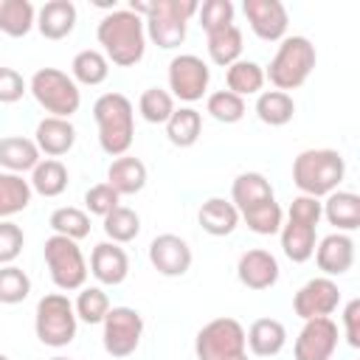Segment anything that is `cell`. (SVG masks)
Segmentation results:
<instances>
[{
    "label": "cell",
    "instance_id": "21",
    "mask_svg": "<svg viewBox=\"0 0 360 360\" xmlns=\"http://www.w3.org/2000/svg\"><path fill=\"white\" fill-rule=\"evenodd\" d=\"M321 217L338 228V233H349L360 228V197L354 191H332L326 202H321Z\"/></svg>",
    "mask_w": 360,
    "mask_h": 360
},
{
    "label": "cell",
    "instance_id": "15",
    "mask_svg": "<svg viewBox=\"0 0 360 360\" xmlns=\"http://www.w3.org/2000/svg\"><path fill=\"white\" fill-rule=\"evenodd\" d=\"M191 259L194 256L188 242L177 233H160L149 242V262L160 276H169V278L186 276L191 267Z\"/></svg>",
    "mask_w": 360,
    "mask_h": 360
},
{
    "label": "cell",
    "instance_id": "36",
    "mask_svg": "<svg viewBox=\"0 0 360 360\" xmlns=\"http://www.w3.org/2000/svg\"><path fill=\"white\" fill-rule=\"evenodd\" d=\"M239 217H242V219H245V225H248L253 233H259V236L278 233V231H281V225H284V211H281V205H278L276 200L259 202V205H253V208L242 211Z\"/></svg>",
    "mask_w": 360,
    "mask_h": 360
},
{
    "label": "cell",
    "instance_id": "30",
    "mask_svg": "<svg viewBox=\"0 0 360 360\" xmlns=\"http://www.w3.org/2000/svg\"><path fill=\"white\" fill-rule=\"evenodd\" d=\"M37 25V8L31 0H0V31L11 39L25 37Z\"/></svg>",
    "mask_w": 360,
    "mask_h": 360
},
{
    "label": "cell",
    "instance_id": "5",
    "mask_svg": "<svg viewBox=\"0 0 360 360\" xmlns=\"http://www.w3.org/2000/svg\"><path fill=\"white\" fill-rule=\"evenodd\" d=\"M315 62H318V53L307 37H298V34L284 37L276 56L270 59V65L264 70V79H270V84L281 93L298 90L315 70Z\"/></svg>",
    "mask_w": 360,
    "mask_h": 360
},
{
    "label": "cell",
    "instance_id": "43",
    "mask_svg": "<svg viewBox=\"0 0 360 360\" xmlns=\"http://www.w3.org/2000/svg\"><path fill=\"white\" fill-rule=\"evenodd\" d=\"M233 3L231 0H205L200 8H197V17H200V25L205 34H214L225 25H233Z\"/></svg>",
    "mask_w": 360,
    "mask_h": 360
},
{
    "label": "cell",
    "instance_id": "27",
    "mask_svg": "<svg viewBox=\"0 0 360 360\" xmlns=\"http://www.w3.org/2000/svg\"><path fill=\"white\" fill-rule=\"evenodd\" d=\"M278 233H281V250H284V256L290 262L304 264V262L312 259L315 245H318V236H315V228L312 225H301V222L287 219Z\"/></svg>",
    "mask_w": 360,
    "mask_h": 360
},
{
    "label": "cell",
    "instance_id": "40",
    "mask_svg": "<svg viewBox=\"0 0 360 360\" xmlns=\"http://www.w3.org/2000/svg\"><path fill=\"white\" fill-rule=\"evenodd\" d=\"M73 312H76L79 321H84L90 326L101 323L107 318V312H110V298H107V292L101 287H82V292H79V298L73 304Z\"/></svg>",
    "mask_w": 360,
    "mask_h": 360
},
{
    "label": "cell",
    "instance_id": "10",
    "mask_svg": "<svg viewBox=\"0 0 360 360\" xmlns=\"http://www.w3.org/2000/svg\"><path fill=\"white\" fill-rule=\"evenodd\" d=\"M101 326V343L110 357H129L143 338V318L132 307H110Z\"/></svg>",
    "mask_w": 360,
    "mask_h": 360
},
{
    "label": "cell",
    "instance_id": "49",
    "mask_svg": "<svg viewBox=\"0 0 360 360\" xmlns=\"http://www.w3.org/2000/svg\"><path fill=\"white\" fill-rule=\"evenodd\" d=\"M228 360H248V354H233V357H228Z\"/></svg>",
    "mask_w": 360,
    "mask_h": 360
},
{
    "label": "cell",
    "instance_id": "32",
    "mask_svg": "<svg viewBox=\"0 0 360 360\" xmlns=\"http://www.w3.org/2000/svg\"><path fill=\"white\" fill-rule=\"evenodd\" d=\"M208 37V56L214 65L219 68H231L233 62L242 59V31L239 25H225L214 34H205Z\"/></svg>",
    "mask_w": 360,
    "mask_h": 360
},
{
    "label": "cell",
    "instance_id": "6",
    "mask_svg": "<svg viewBox=\"0 0 360 360\" xmlns=\"http://www.w3.org/2000/svg\"><path fill=\"white\" fill-rule=\"evenodd\" d=\"M31 96L37 98V104L53 115V118H70L73 112H79L82 104V90L79 84L59 68H39L31 82H28Z\"/></svg>",
    "mask_w": 360,
    "mask_h": 360
},
{
    "label": "cell",
    "instance_id": "28",
    "mask_svg": "<svg viewBox=\"0 0 360 360\" xmlns=\"http://www.w3.org/2000/svg\"><path fill=\"white\" fill-rule=\"evenodd\" d=\"M31 183L22 174L0 172V219H8L31 205Z\"/></svg>",
    "mask_w": 360,
    "mask_h": 360
},
{
    "label": "cell",
    "instance_id": "18",
    "mask_svg": "<svg viewBox=\"0 0 360 360\" xmlns=\"http://www.w3.org/2000/svg\"><path fill=\"white\" fill-rule=\"evenodd\" d=\"M90 273L98 284L115 287L129 276V256L115 242H98L90 253Z\"/></svg>",
    "mask_w": 360,
    "mask_h": 360
},
{
    "label": "cell",
    "instance_id": "45",
    "mask_svg": "<svg viewBox=\"0 0 360 360\" xmlns=\"http://www.w3.org/2000/svg\"><path fill=\"white\" fill-rule=\"evenodd\" d=\"M25 233L17 222L0 219V264H14V259L22 253Z\"/></svg>",
    "mask_w": 360,
    "mask_h": 360
},
{
    "label": "cell",
    "instance_id": "31",
    "mask_svg": "<svg viewBox=\"0 0 360 360\" xmlns=\"http://www.w3.org/2000/svg\"><path fill=\"white\" fill-rule=\"evenodd\" d=\"M225 82H228V90H231V93H236L239 98H245V96H259L267 79H264V68H262L259 62H253V59H239V62H233V65L228 68Z\"/></svg>",
    "mask_w": 360,
    "mask_h": 360
},
{
    "label": "cell",
    "instance_id": "3",
    "mask_svg": "<svg viewBox=\"0 0 360 360\" xmlns=\"http://www.w3.org/2000/svg\"><path fill=\"white\" fill-rule=\"evenodd\" d=\"M93 118L98 127V146L110 158L129 152L135 141V110L124 93H104L93 104Z\"/></svg>",
    "mask_w": 360,
    "mask_h": 360
},
{
    "label": "cell",
    "instance_id": "22",
    "mask_svg": "<svg viewBox=\"0 0 360 360\" xmlns=\"http://www.w3.org/2000/svg\"><path fill=\"white\" fill-rule=\"evenodd\" d=\"M284 343H287V329L276 318H256L245 332V346L256 357H273L284 349Z\"/></svg>",
    "mask_w": 360,
    "mask_h": 360
},
{
    "label": "cell",
    "instance_id": "47",
    "mask_svg": "<svg viewBox=\"0 0 360 360\" xmlns=\"http://www.w3.org/2000/svg\"><path fill=\"white\" fill-rule=\"evenodd\" d=\"M28 93L25 79L14 68H0V104H14Z\"/></svg>",
    "mask_w": 360,
    "mask_h": 360
},
{
    "label": "cell",
    "instance_id": "4",
    "mask_svg": "<svg viewBox=\"0 0 360 360\" xmlns=\"http://www.w3.org/2000/svg\"><path fill=\"white\" fill-rule=\"evenodd\" d=\"M346 177V160L338 149H304L292 160V183L307 197H326L338 191Z\"/></svg>",
    "mask_w": 360,
    "mask_h": 360
},
{
    "label": "cell",
    "instance_id": "14",
    "mask_svg": "<svg viewBox=\"0 0 360 360\" xmlns=\"http://www.w3.org/2000/svg\"><path fill=\"white\" fill-rule=\"evenodd\" d=\"M338 349V323L332 318H312L304 321L295 338V360H332Z\"/></svg>",
    "mask_w": 360,
    "mask_h": 360
},
{
    "label": "cell",
    "instance_id": "12",
    "mask_svg": "<svg viewBox=\"0 0 360 360\" xmlns=\"http://www.w3.org/2000/svg\"><path fill=\"white\" fill-rule=\"evenodd\" d=\"M340 304V290L329 276H318L309 278L292 298V309L301 321H312V318H329Z\"/></svg>",
    "mask_w": 360,
    "mask_h": 360
},
{
    "label": "cell",
    "instance_id": "9",
    "mask_svg": "<svg viewBox=\"0 0 360 360\" xmlns=\"http://www.w3.org/2000/svg\"><path fill=\"white\" fill-rule=\"evenodd\" d=\"M245 326L236 318H214L194 338L197 360H228L245 354Z\"/></svg>",
    "mask_w": 360,
    "mask_h": 360
},
{
    "label": "cell",
    "instance_id": "42",
    "mask_svg": "<svg viewBox=\"0 0 360 360\" xmlns=\"http://www.w3.org/2000/svg\"><path fill=\"white\" fill-rule=\"evenodd\" d=\"M31 292V278L17 264H0V304H22Z\"/></svg>",
    "mask_w": 360,
    "mask_h": 360
},
{
    "label": "cell",
    "instance_id": "19",
    "mask_svg": "<svg viewBox=\"0 0 360 360\" xmlns=\"http://www.w3.org/2000/svg\"><path fill=\"white\" fill-rule=\"evenodd\" d=\"M34 143L39 149V155H48V158H62L73 149L76 143V127L70 124V118H53V115H45L39 124H37V132H34Z\"/></svg>",
    "mask_w": 360,
    "mask_h": 360
},
{
    "label": "cell",
    "instance_id": "38",
    "mask_svg": "<svg viewBox=\"0 0 360 360\" xmlns=\"http://www.w3.org/2000/svg\"><path fill=\"white\" fill-rule=\"evenodd\" d=\"M104 233H107V239L110 242H115V245H127V242H132L138 233H141V217L132 211V208H127V205H118V208H112L107 217H104Z\"/></svg>",
    "mask_w": 360,
    "mask_h": 360
},
{
    "label": "cell",
    "instance_id": "39",
    "mask_svg": "<svg viewBox=\"0 0 360 360\" xmlns=\"http://www.w3.org/2000/svg\"><path fill=\"white\" fill-rule=\"evenodd\" d=\"M138 112L149 124H166L172 118V112H174V98L163 87H146L141 93V98H138Z\"/></svg>",
    "mask_w": 360,
    "mask_h": 360
},
{
    "label": "cell",
    "instance_id": "50",
    "mask_svg": "<svg viewBox=\"0 0 360 360\" xmlns=\"http://www.w3.org/2000/svg\"><path fill=\"white\" fill-rule=\"evenodd\" d=\"M51 360H70V357H65V354H56V357H51Z\"/></svg>",
    "mask_w": 360,
    "mask_h": 360
},
{
    "label": "cell",
    "instance_id": "37",
    "mask_svg": "<svg viewBox=\"0 0 360 360\" xmlns=\"http://www.w3.org/2000/svg\"><path fill=\"white\" fill-rule=\"evenodd\" d=\"M48 225L53 228V233L68 236V239H73V242L90 236V214L82 211V208H73V205H62V208H56V211L51 214Z\"/></svg>",
    "mask_w": 360,
    "mask_h": 360
},
{
    "label": "cell",
    "instance_id": "7",
    "mask_svg": "<svg viewBox=\"0 0 360 360\" xmlns=\"http://www.w3.org/2000/svg\"><path fill=\"white\" fill-rule=\"evenodd\" d=\"M76 323H79V318L65 292H48L37 301L34 332H37L39 343H45L51 349L68 346L76 338Z\"/></svg>",
    "mask_w": 360,
    "mask_h": 360
},
{
    "label": "cell",
    "instance_id": "35",
    "mask_svg": "<svg viewBox=\"0 0 360 360\" xmlns=\"http://www.w3.org/2000/svg\"><path fill=\"white\" fill-rule=\"evenodd\" d=\"M107 76H110V62H107V56H104L101 51H93V48L79 51V53L73 56V62H70V79H73L76 84L96 87V84H101Z\"/></svg>",
    "mask_w": 360,
    "mask_h": 360
},
{
    "label": "cell",
    "instance_id": "33",
    "mask_svg": "<svg viewBox=\"0 0 360 360\" xmlns=\"http://www.w3.org/2000/svg\"><path fill=\"white\" fill-rule=\"evenodd\" d=\"M200 132H202V115H200L194 107H180V110L174 107L172 118L166 121V138H169L174 146L188 149V146L197 143Z\"/></svg>",
    "mask_w": 360,
    "mask_h": 360
},
{
    "label": "cell",
    "instance_id": "2",
    "mask_svg": "<svg viewBox=\"0 0 360 360\" xmlns=\"http://www.w3.org/2000/svg\"><path fill=\"white\" fill-rule=\"evenodd\" d=\"M96 37H98V45L104 48L107 62L118 68H132L146 53L143 20L129 8H112L110 14H104L96 28Z\"/></svg>",
    "mask_w": 360,
    "mask_h": 360
},
{
    "label": "cell",
    "instance_id": "41",
    "mask_svg": "<svg viewBox=\"0 0 360 360\" xmlns=\"http://www.w3.org/2000/svg\"><path fill=\"white\" fill-rule=\"evenodd\" d=\"M205 112L219 124H236L245 118V98H239L231 90H217L205 101Z\"/></svg>",
    "mask_w": 360,
    "mask_h": 360
},
{
    "label": "cell",
    "instance_id": "29",
    "mask_svg": "<svg viewBox=\"0 0 360 360\" xmlns=\"http://www.w3.org/2000/svg\"><path fill=\"white\" fill-rule=\"evenodd\" d=\"M256 115L267 127H284L295 115V101L290 93L281 90H262L256 96Z\"/></svg>",
    "mask_w": 360,
    "mask_h": 360
},
{
    "label": "cell",
    "instance_id": "20",
    "mask_svg": "<svg viewBox=\"0 0 360 360\" xmlns=\"http://www.w3.org/2000/svg\"><path fill=\"white\" fill-rule=\"evenodd\" d=\"M37 28L45 39H65L76 28V6L70 0H48L37 11Z\"/></svg>",
    "mask_w": 360,
    "mask_h": 360
},
{
    "label": "cell",
    "instance_id": "48",
    "mask_svg": "<svg viewBox=\"0 0 360 360\" xmlns=\"http://www.w3.org/2000/svg\"><path fill=\"white\" fill-rule=\"evenodd\" d=\"M343 332L352 349H360V298H352L343 307Z\"/></svg>",
    "mask_w": 360,
    "mask_h": 360
},
{
    "label": "cell",
    "instance_id": "1",
    "mask_svg": "<svg viewBox=\"0 0 360 360\" xmlns=\"http://www.w3.org/2000/svg\"><path fill=\"white\" fill-rule=\"evenodd\" d=\"M127 8L143 20L146 39H152L163 51H172L183 45L188 20L197 14L200 3L197 0H149V3L132 0Z\"/></svg>",
    "mask_w": 360,
    "mask_h": 360
},
{
    "label": "cell",
    "instance_id": "44",
    "mask_svg": "<svg viewBox=\"0 0 360 360\" xmlns=\"http://www.w3.org/2000/svg\"><path fill=\"white\" fill-rule=\"evenodd\" d=\"M121 205V197L115 194V188L112 186H107V183H98V186H93V188H87L84 191V208H87V214H96V217H107L112 208H118Z\"/></svg>",
    "mask_w": 360,
    "mask_h": 360
},
{
    "label": "cell",
    "instance_id": "17",
    "mask_svg": "<svg viewBox=\"0 0 360 360\" xmlns=\"http://www.w3.org/2000/svg\"><path fill=\"white\" fill-rule=\"evenodd\" d=\"M315 262L323 276H343L354 264V239L349 233H329L315 245Z\"/></svg>",
    "mask_w": 360,
    "mask_h": 360
},
{
    "label": "cell",
    "instance_id": "8",
    "mask_svg": "<svg viewBox=\"0 0 360 360\" xmlns=\"http://www.w3.org/2000/svg\"><path fill=\"white\" fill-rule=\"evenodd\" d=\"M42 253H45V264H48V273H51V281L70 292V290H82L84 281H87V262L82 256V248L68 239V236H48L45 245H42Z\"/></svg>",
    "mask_w": 360,
    "mask_h": 360
},
{
    "label": "cell",
    "instance_id": "25",
    "mask_svg": "<svg viewBox=\"0 0 360 360\" xmlns=\"http://www.w3.org/2000/svg\"><path fill=\"white\" fill-rule=\"evenodd\" d=\"M39 160H42L39 149L31 138H22V135L0 138V166H3V172H14V174L34 172V166Z\"/></svg>",
    "mask_w": 360,
    "mask_h": 360
},
{
    "label": "cell",
    "instance_id": "51",
    "mask_svg": "<svg viewBox=\"0 0 360 360\" xmlns=\"http://www.w3.org/2000/svg\"><path fill=\"white\" fill-rule=\"evenodd\" d=\"M0 360H8V357H6V354H3V352H0Z\"/></svg>",
    "mask_w": 360,
    "mask_h": 360
},
{
    "label": "cell",
    "instance_id": "34",
    "mask_svg": "<svg viewBox=\"0 0 360 360\" xmlns=\"http://www.w3.org/2000/svg\"><path fill=\"white\" fill-rule=\"evenodd\" d=\"M28 183H31V191L42 197H59L68 188V166L56 158H45L34 166Z\"/></svg>",
    "mask_w": 360,
    "mask_h": 360
},
{
    "label": "cell",
    "instance_id": "46",
    "mask_svg": "<svg viewBox=\"0 0 360 360\" xmlns=\"http://www.w3.org/2000/svg\"><path fill=\"white\" fill-rule=\"evenodd\" d=\"M287 219L318 228V222H321V200L318 197H307V194L292 197V202L287 208Z\"/></svg>",
    "mask_w": 360,
    "mask_h": 360
},
{
    "label": "cell",
    "instance_id": "26",
    "mask_svg": "<svg viewBox=\"0 0 360 360\" xmlns=\"http://www.w3.org/2000/svg\"><path fill=\"white\" fill-rule=\"evenodd\" d=\"M267 200H276V197H273L270 180L262 172H242L231 186V202L236 205L239 214L259 202H267Z\"/></svg>",
    "mask_w": 360,
    "mask_h": 360
},
{
    "label": "cell",
    "instance_id": "23",
    "mask_svg": "<svg viewBox=\"0 0 360 360\" xmlns=\"http://www.w3.org/2000/svg\"><path fill=\"white\" fill-rule=\"evenodd\" d=\"M107 186H112L118 197L138 194L146 186V163L141 158H132V155L115 158L107 169Z\"/></svg>",
    "mask_w": 360,
    "mask_h": 360
},
{
    "label": "cell",
    "instance_id": "13",
    "mask_svg": "<svg viewBox=\"0 0 360 360\" xmlns=\"http://www.w3.org/2000/svg\"><path fill=\"white\" fill-rule=\"evenodd\" d=\"M242 11L248 17L250 31L262 42H281L287 37L290 14H287L281 0H245Z\"/></svg>",
    "mask_w": 360,
    "mask_h": 360
},
{
    "label": "cell",
    "instance_id": "11",
    "mask_svg": "<svg viewBox=\"0 0 360 360\" xmlns=\"http://www.w3.org/2000/svg\"><path fill=\"white\" fill-rule=\"evenodd\" d=\"M208 82H211V70L208 65L194 56V53H180L169 62V90H172V98H180V101H200L208 90Z\"/></svg>",
    "mask_w": 360,
    "mask_h": 360
},
{
    "label": "cell",
    "instance_id": "24",
    "mask_svg": "<svg viewBox=\"0 0 360 360\" xmlns=\"http://www.w3.org/2000/svg\"><path fill=\"white\" fill-rule=\"evenodd\" d=\"M197 219H200V228H202L205 233H211V236H228V233H233L236 225H239V211H236V205H233L231 200H225V197H211V200H205V202L200 205Z\"/></svg>",
    "mask_w": 360,
    "mask_h": 360
},
{
    "label": "cell",
    "instance_id": "16",
    "mask_svg": "<svg viewBox=\"0 0 360 360\" xmlns=\"http://www.w3.org/2000/svg\"><path fill=\"white\" fill-rule=\"evenodd\" d=\"M278 273H281L278 259L262 248L245 250L236 262V276L248 290H270L278 281Z\"/></svg>",
    "mask_w": 360,
    "mask_h": 360
}]
</instances>
